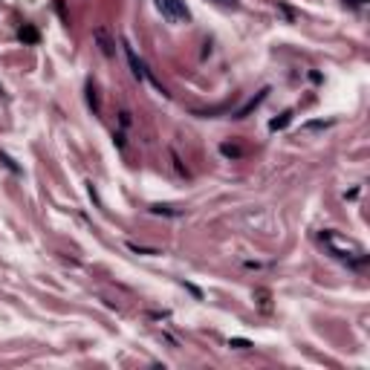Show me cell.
Segmentation results:
<instances>
[{
    "mask_svg": "<svg viewBox=\"0 0 370 370\" xmlns=\"http://www.w3.org/2000/svg\"><path fill=\"white\" fill-rule=\"evenodd\" d=\"M289 122H292V110L280 113V119H272V122H269V130H272V133H275V130H283Z\"/></svg>",
    "mask_w": 370,
    "mask_h": 370,
    "instance_id": "6",
    "label": "cell"
},
{
    "mask_svg": "<svg viewBox=\"0 0 370 370\" xmlns=\"http://www.w3.org/2000/svg\"><path fill=\"white\" fill-rule=\"evenodd\" d=\"M220 3H223V6H234V0H220Z\"/></svg>",
    "mask_w": 370,
    "mask_h": 370,
    "instance_id": "16",
    "label": "cell"
},
{
    "mask_svg": "<svg viewBox=\"0 0 370 370\" xmlns=\"http://www.w3.org/2000/svg\"><path fill=\"white\" fill-rule=\"evenodd\" d=\"M229 347H237V350H249V347H252V341H246V339H229Z\"/></svg>",
    "mask_w": 370,
    "mask_h": 370,
    "instance_id": "12",
    "label": "cell"
},
{
    "mask_svg": "<svg viewBox=\"0 0 370 370\" xmlns=\"http://www.w3.org/2000/svg\"><path fill=\"white\" fill-rule=\"evenodd\" d=\"M171 156H174V168H177V171H180V174H183V177H188V171H185L183 159H180V156H177V154H171Z\"/></svg>",
    "mask_w": 370,
    "mask_h": 370,
    "instance_id": "14",
    "label": "cell"
},
{
    "mask_svg": "<svg viewBox=\"0 0 370 370\" xmlns=\"http://www.w3.org/2000/svg\"><path fill=\"white\" fill-rule=\"evenodd\" d=\"M321 243L327 246V252H330L333 257H339V260H344V263L362 266V263L368 260V252H365V246H362V243H356V240L344 237V234L333 231V229L321 231Z\"/></svg>",
    "mask_w": 370,
    "mask_h": 370,
    "instance_id": "1",
    "label": "cell"
},
{
    "mask_svg": "<svg viewBox=\"0 0 370 370\" xmlns=\"http://www.w3.org/2000/svg\"><path fill=\"white\" fill-rule=\"evenodd\" d=\"M87 104L92 107V113H98V95H95V87L87 84Z\"/></svg>",
    "mask_w": 370,
    "mask_h": 370,
    "instance_id": "9",
    "label": "cell"
},
{
    "mask_svg": "<svg viewBox=\"0 0 370 370\" xmlns=\"http://www.w3.org/2000/svg\"><path fill=\"white\" fill-rule=\"evenodd\" d=\"M18 38H21L23 44H38V32L32 29V26H21V32H18Z\"/></svg>",
    "mask_w": 370,
    "mask_h": 370,
    "instance_id": "7",
    "label": "cell"
},
{
    "mask_svg": "<svg viewBox=\"0 0 370 370\" xmlns=\"http://www.w3.org/2000/svg\"><path fill=\"white\" fill-rule=\"evenodd\" d=\"M159 15L168 21V23H188L191 21V12L185 6V0H154Z\"/></svg>",
    "mask_w": 370,
    "mask_h": 370,
    "instance_id": "2",
    "label": "cell"
},
{
    "mask_svg": "<svg viewBox=\"0 0 370 370\" xmlns=\"http://www.w3.org/2000/svg\"><path fill=\"white\" fill-rule=\"evenodd\" d=\"M122 46H124V55H127V64H130V69H133V75H136L139 81H151V84H154L156 90L162 92V95H168V92H165V87H159V84H156L154 78H151V72H148V67H145V64H142V61H139V58H136V52H133V46H130L127 41H122Z\"/></svg>",
    "mask_w": 370,
    "mask_h": 370,
    "instance_id": "3",
    "label": "cell"
},
{
    "mask_svg": "<svg viewBox=\"0 0 370 370\" xmlns=\"http://www.w3.org/2000/svg\"><path fill=\"white\" fill-rule=\"evenodd\" d=\"M0 92H3V90H0Z\"/></svg>",
    "mask_w": 370,
    "mask_h": 370,
    "instance_id": "17",
    "label": "cell"
},
{
    "mask_svg": "<svg viewBox=\"0 0 370 370\" xmlns=\"http://www.w3.org/2000/svg\"><path fill=\"white\" fill-rule=\"evenodd\" d=\"M330 124H333V119H327V122H324V119H315V122L304 124V130H324V127H330Z\"/></svg>",
    "mask_w": 370,
    "mask_h": 370,
    "instance_id": "10",
    "label": "cell"
},
{
    "mask_svg": "<svg viewBox=\"0 0 370 370\" xmlns=\"http://www.w3.org/2000/svg\"><path fill=\"white\" fill-rule=\"evenodd\" d=\"M154 214H165V217H180V208H174V206H154Z\"/></svg>",
    "mask_w": 370,
    "mask_h": 370,
    "instance_id": "8",
    "label": "cell"
},
{
    "mask_svg": "<svg viewBox=\"0 0 370 370\" xmlns=\"http://www.w3.org/2000/svg\"><path fill=\"white\" fill-rule=\"evenodd\" d=\"M92 35H95V41H98V49H101V55L113 58V55H116V49H113L116 44H113V38L107 35V29H104V26H98V29L92 32Z\"/></svg>",
    "mask_w": 370,
    "mask_h": 370,
    "instance_id": "4",
    "label": "cell"
},
{
    "mask_svg": "<svg viewBox=\"0 0 370 370\" xmlns=\"http://www.w3.org/2000/svg\"><path fill=\"white\" fill-rule=\"evenodd\" d=\"M130 252H136V254H162L159 249H145V246H136V243H127Z\"/></svg>",
    "mask_w": 370,
    "mask_h": 370,
    "instance_id": "11",
    "label": "cell"
},
{
    "mask_svg": "<svg viewBox=\"0 0 370 370\" xmlns=\"http://www.w3.org/2000/svg\"><path fill=\"white\" fill-rule=\"evenodd\" d=\"M266 92H269V90H260L257 95H254V98H249L246 104H243V107H240V110L234 113V119H246V116L252 113V110H254V107H260V101L266 98Z\"/></svg>",
    "mask_w": 370,
    "mask_h": 370,
    "instance_id": "5",
    "label": "cell"
},
{
    "mask_svg": "<svg viewBox=\"0 0 370 370\" xmlns=\"http://www.w3.org/2000/svg\"><path fill=\"white\" fill-rule=\"evenodd\" d=\"M220 151H223V156H234V159L240 156V148H231V145H223Z\"/></svg>",
    "mask_w": 370,
    "mask_h": 370,
    "instance_id": "13",
    "label": "cell"
},
{
    "mask_svg": "<svg viewBox=\"0 0 370 370\" xmlns=\"http://www.w3.org/2000/svg\"><path fill=\"white\" fill-rule=\"evenodd\" d=\"M344 3H350V6H365L368 0H344Z\"/></svg>",
    "mask_w": 370,
    "mask_h": 370,
    "instance_id": "15",
    "label": "cell"
}]
</instances>
